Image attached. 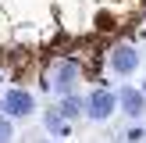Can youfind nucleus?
Wrapping results in <instances>:
<instances>
[{
  "label": "nucleus",
  "mask_w": 146,
  "mask_h": 143,
  "mask_svg": "<svg viewBox=\"0 0 146 143\" xmlns=\"http://www.w3.org/2000/svg\"><path fill=\"white\" fill-rule=\"evenodd\" d=\"M75 79H78V64H75V61H61V64H57V72H54V86H57L61 93H68V86L75 82Z\"/></svg>",
  "instance_id": "6"
},
{
  "label": "nucleus",
  "mask_w": 146,
  "mask_h": 143,
  "mask_svg": "<svg viewBox=\"0 0 146 143\" xmlns=\"http://www.w3.org/2000/svg\"><path fill=\"white\" fill-rule=\"evenodd\" d=\"M139 90H143V93H146V79H143V86H139Z\"/></svg>",
  "instance_id": "9"
},
{
  "label": "nucleus",
  "mask_w": 146,
  "mask_h": 143,
  "mask_svg": "<svg viewBox=\"0 0 146 143\" xmlns=\"http://www.w3.org/2000/svg\"><path fill=\"white\" fill-rule=\"evenodd\" d=\"M118 111L125 118H143L146 114V93L139 86H121L118 90Z\"/></svg>",
  "instance_id": "4"
},
{
  "label": "nucleus",
  "mask_w": 146,
  "mask_h": 143,
  "mask_svg": "<svg viewBox=\"0 0 146 143\" xmlns=\"http://www.w3.org/2000/svg\"><path fill=\"white\" fill-rule=\"evenodd\" d=\"M57 111H61L68 122H78V118L86 114V100L75 97V93H61V107H57Z\"/></svg>",
  "instance_id": "5"
},
{
  "label": "nucleus",
  "mask_w": 146,
  "mask_h": 143,
  "mask_svg": "<svg viewBox=\"0 0 146 143\" xmlns=\"http://www.w3.org/2000/svg\"><path fill=\"white\" fill-rule=\"evenodd\" d=\"M43 122H46V129H50L54 136H71V125H68V118H64L61 111H46Z\"/></svg>",
  "instance_id": "7"
},
{
  "label": "nucleus",
  "mask_w": 146,
  "mask_h": 143,
  "mask_svg": "<svg viewBox=\"0 0 146 143\" xmlns=\"http://www.w3.org/2000/svg\"><path fill=\"white\" fill-rule=\"evenodd\" d=\"M107 64H111L114 75L128 79V75H135V72H139V50H135L132 43H118V47L111 50V57H107Z\"/></svg>",
  "instance_id": "3"
},
{
  "label": "nucleus",
  "mask_w": 146,
  "mask_h": 143,
  "mask_svg": "<svg viewBox=\"0 0 146 143\" xmlns=\"http://www.w3.org/2000/svg\"><path fill=\"white\" fill-rule=\"evenodd\" d=\"M0 111L7 118H29V114H36V97L29 90H7L0 97Z\"/></svg>",
  "instance_id": "2"
},
{
  "label": "nucleus",
  "mask_w": 146,
  "mask_h": 143,
  "mask_svg": "<svg viewBox=\"0 0 146 143\" xmlns=\"http://www.w3.org/2000/svg\"><path fill=\"white\" fill-rule=\"evenodd\" d=\"M14 140V118L0 114V143H11Z\"/></svg>",
  "instance_id": "8"
},
{
  "label": "nucleus",
  "mask_w": 146,
  "mask_h": 143,
  "mask_svg": "<svg viewBox=\"0 0 146 143\" xmlns=\"http://www.w3.org/2000/svg\"><path fill=\"white\" fill-rule=\"evenodd\" d=\"M114 111H118V93L107 90V86H96L86 97V118L89 122H107Z\"/></svg>",
  "instance_id": "1"
}]
</instances>
